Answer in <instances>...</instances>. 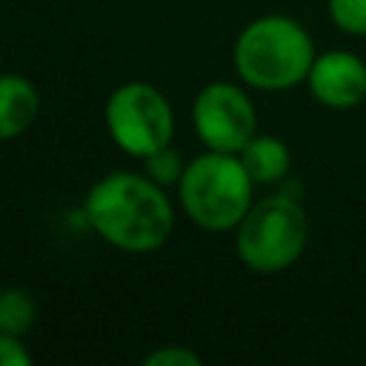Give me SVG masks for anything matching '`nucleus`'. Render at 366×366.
<instances>
[{"label": "nucleus", "mask_w": 366, "mask_h": 366, "mask_svg": "<svg viewBox=\"0 0 366 366\" xmlns=\"http://www.w3.org/2000/svg\"><path fill=\"white\" fill-rule=\"evenodd\" d=\"M335 26L346 34H366V0H329Z\"/></svg>", "instance_id": "12"}, {"label": "nucleus", "mask_w": 366, "mask_h": 366, "mask_svg": "<svg viewBox=\"0 0 366 366\" xmlns=\"http://www.w3.org/2000/svg\"><path fill=\"white\" fill-rule=\"evenodd\" d=\"M315 63V46L309 31L286 17L266 14L252 20L234 43L237 74L263 92H280L309 77Z\"/></svg>", "instance_id": "2"}, {"label": "nucleus", "mask_w": 366, "mask_h": 366, "mask_svg": "<svg viewBox=\"0 0 366 366\" xmlns=\"http://www.w3.org/2000/svg\"><path fill=\"white\" fill-rule=\"evenodd\" d=\"M237 157L254 183H277L280 177H286V172L292 166V154H289L286 143L272 134H254L237 152Z\"/></svg>", "instance_id": "9"}, {"label": "nucleus", "mask_w": 366, "mask_h": 366, "mask_svg": "<svg viewBox=\"0 0 366 366\" xmlns=\"http://www.w3.org/2000/svg\"><path fill=\"white\" fill-rule=\"evenodd\" d=\"M106 129L112 140L134 157L169 146L174 134V114L169 100L152 83H123L106 100Z\"/></svg>", "instance_id": "5"}, {"label": "nucleus", "mask_w": 366, "mask_h": 366, "mask_svg": "<svg viewBox=\"0 0 366 366\" xmlns=\"http://www.w3.org/2000/svg\"><path fill=\"white\" fill-rule=\"evenodd\" d=\"M192 120L197 137L212 152L237 154L257 134V117L249 94L223 80L200 89L192 106Z\"/></svg>", "instance_id": "6"}, {"label": "nucleus", "mask_w": 366, "mask_h": 366, "mask_svg": "<svg viewBox=\"0 0 366 366\" xmlns=\"http://www.w3.org/2000/svg\"><path fill=\"white\" fill-rule=\"evenodd\" d=\"M40 109L37 89L20 74H0V143L23 134Z\"/></svg>", "instance_id": "8"}, {"label": "nucleus", "mask_w": 366, "mask_h": 366, "mask_svg": "<svg viewBox=\"0 0 366 366\" xmlns=\"http://www.w3.org/2000/svg\"><path fill=\"white\" fill-rule=\"evenodd\" d=\"M309 92L329 109H352L366 97V63L352 51H326L309 69Z\"/></svg>", "instance_id": "7"}, {"label": "nucleus", "mask_w": 366, "mask_h": 366, "mask_svg": "<svg viewBox=\"0 0 366 366\" xmlns=\"http://www.w3.org/2000/svg\"><path fill=\"white\" fill-rule=\"evenodd\" d=\"M146 366H200V355L183 346H163L146 357Z\"/></svg>", "instance_id": "13"}, {"label": "nucleus", "mask_w": 366, "mask_h": 366, "mask_svg": "<svg viewBox=\"0 0 366 366\" xmlns=\"http://www.w3.org/2000/svg\"><path fill=\"white\" fill-rule=\"evenodd\" d=\"M252 183L254 180L243 169L240 157L209 149L186 166L177 189L186 214L197 226L209 232H226L237 229V223L249 212Z\"/></svg>", "instance_id": "3"}, {"label": "nucleus", "mask_w": 366, "mask_h": 366, "mask_svg": "<svg viewBox=\"0 0 366 366\" xmlns=\"http://www.w3.org/2000/svg\"><path fill=\"white\" fill-rule=\"evenodd\" d=\"M309 220L303 206L289 194H272L249 206L237 223L240 260L263 274L292 266L306 246Z\"/></svg>", "instance_id": "4"}, {"label": "nucleus", "mask_w": 366, "mask_h": 366, "mask_svg": "<svg viewBox=\"0 0 366 366\" xmlns=\"http://www.w3.org/2000/svg\"><path fill=\"white\" fill-rule=\"evenodd\" d=\"M92 229L123 252H152L163 246L174 226V212L163 186L149 174L112 172L86 194Z\"/></svg>", "instance_id": "1"}, {"label": "nucleus", "mask_w": 366, "mask_h": 366, "mask_svg": "<svg viewBox=\"0 0 366 366\" xmlns=\"http://www.w3.org/2000/svg\"><path fill=\"white\" fill-rule=\"evenodd\" d=\"M37 320V306L29 292L23 289H3L0 292V332L23 337Z\"/></svg>", "instance_id": "10"}, {"label": "nucleus", "mask_w": 366, "mask_h": 366, "mask_svg": "<svg viewBox=\"0 0 366 366\" xmlns=\"http://www.w3.org/2000/svg\"><path fill=\"white\" fill-rule=\"evenodd\" d=\"M143 160H146V174H149L157 186H174V183H180V177H183V172H186V166H183V160H180V152H174L172 146H163V149L152 152V154L143 157Z\"/></svg>", "instance_id": "11"}, {"label": "nucleus", "mask_w": 366, "mask_h": 366, "mask_svg": "<svg viewBox=\"0 0 366 366\" xmlns=\"http://www.w3.org/2000/svg\"><path fill=\"white\" fill-rule=\"evenodd\" d=\"M31 355L17 335L0 332V366H29Z\"/></svg>", "instance_id": "14"}]
</instances>
